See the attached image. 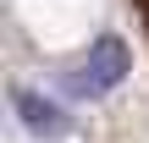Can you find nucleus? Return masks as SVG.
I'll return each instance as SVG.
<instances>
[{"mask_svg": "<svg viewBox=\"0 0 149 143\" xmlns=\"http://www.w3.org/2000/svg\"><path fill=\"white\" fill-rule=\"evenodd\" d=\"M138 6V17H144V33H149V0H133Z\"/></svg>", "mask_w": 149, "mask_h": 143, "instance_id": "obj_1", "label": "nucleus"}]
</instances>
